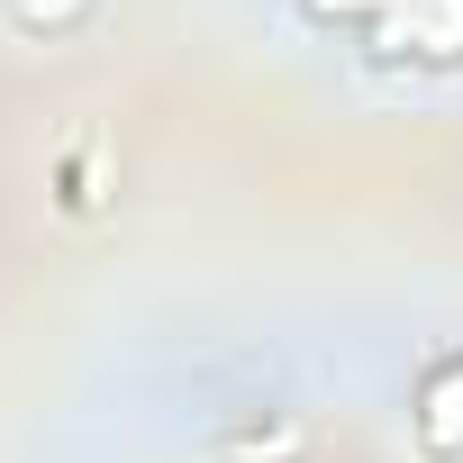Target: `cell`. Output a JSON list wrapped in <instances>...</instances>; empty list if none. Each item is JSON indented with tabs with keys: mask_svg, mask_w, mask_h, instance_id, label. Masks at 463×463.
Segmentation results:
<instances>
[{
	"mask_svg": "<svg viewBox=\"0 0 463 463\" xmlns=\"http://www.w3.org/2000/svg\"><path fill=\"white\" fill-rule=\"evenodd\" d=\"M427 445H463V364H445L436 373V391H427Z\"/></svg>",
	"mask_w": 463,
	"mask_h": 463,
	"instance_id": "1",
	"label": "cell"
}]
</instances>
